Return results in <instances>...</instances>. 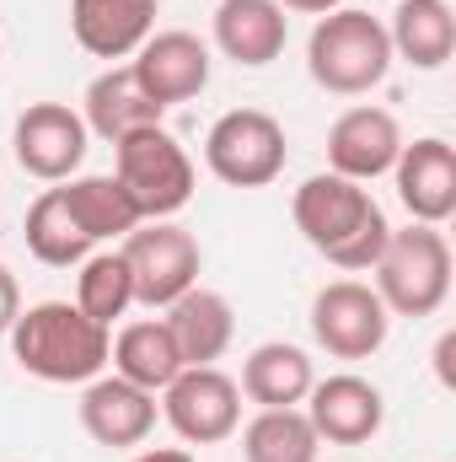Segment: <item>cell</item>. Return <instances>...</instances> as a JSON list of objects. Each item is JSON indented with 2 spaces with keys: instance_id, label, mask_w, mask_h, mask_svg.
<instances>
[{
  "instance_id": "obj_5",
  "label": "cell",
  "mask_w": 456,
  "mask_h": 462,
  "mask_svg": "<svg viewBox=\"0 0 456 462\" xmlns=\"http://www.w3.org/2000/svg\"><path fill=\"white\" fill-rule=\"evenodd\" d=\"M114 178L145 221H172L194 199V162L167 124H145L114 140Z\"/></svg>"
},
{
  "instance_id": "obj_20",
  "label": "cell",
  "mask_w": 456,
  "mask_h": 462,
  "mask_svg": "<svg viewBox=\"0 0 456 462\" xmlns=\"http://www.w3.org/2000/svg\"><path fill=\"white\" fill-rule=\"evenodd\" d=\"M392 60H408L414 70H441L456 54V16L446 0H397L387 22Z\"/></svg>"
},
{
  "instance_id": "obj_9",
  "label": "cell",
  "mask_w": 456,
  "mask_h": 462,
  "mask_svg": "<svg viewBox=\"0 0 456 462\" xmlns=\"http://www.w3.org/2000/svg\"><path fill=\"white\" fill-rule=\"evenodd\" d=\"M87 151H92V129L70 103H27L11 124V156L38 183L76 178Z\"/></svg>"
},
{
  "instance_id": "obj_25",
  "label": "cell",
  "mask_w": 456,
  "mask_h": 462,
  "mask_svg": "<svg viewBox=\"0 0 456 462\" xmlns=\"http://www.w3.org/2000/svg\"><path fill=\"white\" fill-rule=\"evenodd\" d=\"M323 441L306 420V409H258L242 430L247 462H317Z\"/></svg>"
},
{
  "instance_id": "obj_2",
  "label": "cell",
  "mask_w": 456,
  "mask_h": 462,
  "mask_svg": "<svg viewBox=\"0 0 456 462\" xmlns=\"http://www.w3.org/2000/svg\"><path fill=\"white\" fill-rule=\"evenodd\" d=\"M114 328L92 323L76 301H38L11 323V355L27 376L54 387H87L108 371Z\"/></svg>"
},
{
  "instance_id": "obj_26",
  "label": "cell",
  "mask_w": 456,
  "mask_h": 462,
  "mask_svg": "<svg viewBox=\"0 0 456 462\" xmlns=\"http://www.w3.org/2000/svg\"><path fill=\"white\" fill-rule=\"evenodd\" d=\"M76 269H81V274H76V307H81L92 323L114 328L118 318L134 307V280H129L123 253H87Z\"/></svg>"
},
{
  "instance_id": "obj_22",
  "label": "cell",
  "mask_w": 456,
  "mask_h": 462,
  "mask_svg": "<svg viewBox=\"0 0 456 462\" xmlns=\"http://www.w3.org/2000/svg\"><path fill=\"white\" fill-rule=\"evenodd\" d=\"M108 365L114 376L145 387V393H161L178 371H183V355H178V339L161 318H140L129 328H118L114 349H108Z\"/></svg>"
},
{
  "instance_id": "obj_11",
  "label": "cell",
  "mask_w": 456,
  "mask_h": 462,
  "mask_svg": "<svg viewBox=\"0 0 456 462\" xmlns=\"http://www.w3.org/2000/svg\"><path fill=\"white\" fill-rule=\"evenodd\" d=\"M210 65H215V60H210V43L194 38V32H183V27L150 32V38L134 49V60H129L140 92H145L156 108L194 103V97L210 87Z\"/></svg>"
},
{
  "instance_id": "obj_29",
  "label": "cell",
  "mask_w": 456,
  "mask_h": 462,
  "mask_svg": "<svg viewBox=\"0 0 456 462\" xmlns=\"http://www.w3.org/2000/svg\"><path fill=\"white\" fill-rule=\"evenodd\" d=\"M285 11H301V16H328V11H339L343 0H279Z\"/></svg>"
},
{
  "instance_id": "obj_4",
  "label": "cell",
  "mask_w": 456,
  "mask_h": 462,
  "mask_svg": "<svg viewBox=\"0 0 456 462\" xmlns=\"http://www.w3.org/2000/svg\"><path fill=\"white\" fill-rule=\"evenodd\" d=\"M376 296L392 318H435L451 296V242L441 226L408 221L403 231L387 236L381 258L370 263Z\"/></svg>"
},
{
  "instance_id": "obj_27",
  "label": "cell",
  "mask_w": 456,
  "mask_h": 462,
  "mask_svg": "<svg viewBox=\"0 0 456 462\" xmlns=\"http://www.w3.org/2000/svg\"><path fill=\"white\" fill-rule=\"evenodd\" d=\"M16 318H22V285H16V274L0 263V334H11Z\"/></svg>"
},
{
  "instance_id": "obj_10",
  "label": "cell",
  "mask_w": 456,
  "mask_h": 462,
  "mask_svg": "<svg viewBox=\"0 0 456 462\" xmlns=\"http://www.w3.org/2000/svg\"><path fill=\"white\" fill-rule=\"evenodd\" d=\"M392 334V312L365 280H328L312 296V339L333 360H370Z\"/></svg>"
},
{
  "instance_id": "obj_1",
  "label": "cell",
  "mask_w": 456,
  "mask_h": 462,
  "mask_svg": "<svg viewBox=\"0 0 456 462\" xmlns=\"http://www.w3.org/2000/svg\"><path fill=\"white\" fill-rule=\"evenodd\" d=\"M290 216H296V231L306 236V247L323 253L343 274H365L381 258L387 236H392V221L370 199V189L365 183H349L339 172H312L296 189Z\"/></svg>"
},
{
  "instance_id": "obj_30",
  "label": "cell",
  "mask_w": 456,
  "mask_h": 462,
  "mask_svg": "<svg viewBox=\"0 0 456 462\" xmlns=\"http://www.w3.org/2000/svg\"><path fill=\"white\" fill-rule=\"evenodd\" d=\"M451 355H456V334H446V339L435 345V371H441L446 387H451Z\"/></svg>"
},
{
  "instance_id": "obj_23",
  "label": "cell",
  "mask_w": 456,
  "mask_h": 462,
  "mask_svg": "<svg viewBox=\"0 0 456 462\" xmlns=\"http://www.w3.org/2000/svg\"><path fill=\"white\" fill-rule=\"evenodd\" d=\"M65 205H70V216L81 221V231L92 236V242H114V236H129V231L140 226L145 216L134 210V199L123 194V183H118L114 172H87V178H65Z\"/></svg>"
},
{
  "instance_id": "obj_15",
  "label": "cell",
  "mask_w": 456,
  "mask_h": 462,
  "mask_svg": "<svg viewBox=\"0 0 456 462\" xmlns=\"http://www.w3.org/2000/svg\"><path fill=\"white\" fill-rule=\"evenodd\" d=\"M76 414H81V430L97 441V447H140L150 430H156V414H161V403H156V393H145V387H134V382H123V376H92L87 387H81V403H76Z\"/></svg>"
},
{
  "instance_id": "obj_21",
  "label": "cell",
  "mask_w": 456,
  "mask_h": 462,
  "mask_svg": "<svg viewBox=\"0 0 456 462\" xmlns=\"http://www.w3.org/2000/svg\"><path fill=\"white\" fill-rule=\"evenodd\" d=\"M81 118H87L92 134H103V140L114 145V140L134 134V129H145V124H161L167 108H156V103L140 92V81H134L129 65H108V70L87 87V97H81Z\"/></svg>"
},
{
  "instance_id": "obj_8",
  "label": "cell",
  "mask_w": 456,
  "mask_h": 462,
  "mask_svg": "<svg viewBox=\"0 0 456 462\" xmlns=\"http://www.w3.org/2000/svg\"><path fill=\"white\" fill-rule=\"evenodd\" d=\"M161 420L188 447H221L242 430V387L221 365H183L161 387Z\"/></svg>"
},
{
  "instance_id": "obj_7",
  "label": "cell",
  "mask_w": 456,
  "mask_h": 462,
  "mask_svg": "<svg viewBox=\"0 0 456 462\" xmlns=\"http://www.w3.org/2000/svg\"><path fill=\"white\" fill-rule=\"evenodd\" d=\"M285 156H290L285 124L263 108H231L205 134V167L226 189H269L285 172Z\"/></svg>"
},
{
  "instance_id": "obj_24",
  "label": "cell",
  "mask_w": 456,
  "mask_h": 462,
  "mask_svg": "<svg viewBox=\"0 0 456 462\" xmlns=\"http://www.w3.org/2000/svg\"><path fill=\"white\" fill-rule=\"evenodd\" d=\"M22 231H27V253H32L38 263H49V269H76L87 253H97V242L81 231V221L70 216V205H65L59 189H43V194L32 199Z\"/></svg>"
},
{
  "instance_id": "obj_14",
  "label": "cell",
  "mask_w": 456,
  "mask_h": 462,
  "mask_svg": "<svg viewBox=\"0 0 456 462\" xmlns=\"http://www.w3.org/2000/svg\"><path fill=\"white\" fill-rule=\"evenodd\" d=\"M392 189H397V205L408 210V221L446 226L456 216V151H451V140L424 134V140L403 145L397 151V167H392Z\"/></svg>"
},
{
  "instance_id": "obj_16",
  "label": "cell",
  "mask_w": 456,
  "mask_h": 462,
  "mask_svg": "<svg viewBox=\"0 0 456 462\" xmlns=\"http://www.w3.org/2000/svg\"><path fill=\"white\" fill-rule=\"evenodd\" d=\"M161 0H70V32L92 60H134V49L156 32Z\"/></svg>"
},
{
  "instance_id": "obj_12",
  "label": "cell",
  "mask_w": 456,
  "mask_h": 462,
  "mask_svg": "<svg viewBox=\"0 0 456 462\" xmlns=\"http://www.w3.org/2000/svg\"><path fill=\"white\" fill-rule=\"evenodd\" d=\"M301 409H306L317 441H328V447H365L387 425L381 387L365 382V376H354V371H333V376L312 382V393H306Z\"/></svg>"
},
{
  "instance_id": "obj_17",
  "label": "cell",
  "mask_w": 456,
  "mask_h": 462,
  "mask_svg": "<svg viewBox=\"0 0 456 462\" xmlns=\"http://www.w3.org/2000/svg\"><path fill=\"white\" fill-rule=\"evenodd\" d=\"M290 16L279 0H221L215 5V49L242 70H263L285 54Z\"/></svg>"
},
{
  "instance_id": "obj_3",
  "label": "cell",
  "mask_w": 456,
  "mask_h": 462,
  "mask_svg": "<svg viewBox=\"0 0 456 462\" xmlns=\"http://www.w3.org/2000/svg\"><path fill=\"white\" fill-rule=\"evenodd\" d=\"M306 70L333 97L376 92L387 81V70H392L387 22L370 16V11H354V5H339L328 16H317V27L306 38Z\"/></svg>"
},
{
  "instance_id": "obj_6",
  "label": "cell",
  "mask_w": 456,
  "mask_h": 462,
  "mask_svg": "<svg viewBox=\"0 0 456 462\" xmlns=\"http://www.w3.org/2000/svg\"><path fill=\"white\" fill-rule=\"evenodd\" d=\"M123 263H129V280H134V301L150 307V312H167L183 291L199 285V269H205V247L199 236L178 221H140V226L123 236Z\"/></svg>"
},
{
  "instance_id": "obj_19",
  "label": "cell",
  "mask_w": 456,
  "mask_h": 462,
  "mask_svg": "<svg viewBox=\"0 0 456 462\" xmlns=\"http://www.w3.org/2000/svg\"><path fill=\"white\" fill-rule=\"evenodd\" d=\"M317 371H312V355L301 345H285V339H269L242 360V398H252L258 409H301L306 393H312Z\"/></svg>"
},
{
  "instance_id": "obj_13",
  "label": "cell",
  "mask_w": 456,
  "mask_h": 462,
  "mask_svg": "<svg viewBox=\"0 0 456 462\" xmlns=\"http://www.w3.org/2000/svg\"><path fill=\"white\" fill-rule=\"evenodd\" d=\"M403 124L376 108V103H360L349 114L333 118L328 129V172H339L349 183H376L397 167V151H403Z\"/></svg>"
},
{
  "instance_id": "obj_18",
  "label": "cell",
  "mask_w": 456,
  "mask_h": 462,
  "mask_svg": "<svg viewBox=\"0 0 456 462\" xmlns=\"http://www.w3.org/2000/svg\"><path fill=\"white\" fill-rule=\"evenodd\" d=\"M161 323L172 328L183 365H215L231 349V339H236V312H231V301L221 291H205V285L183 291V296L167 307Z\"/></svg>"
},
{
  "instance_id": "obj_28",
  "label": "cell",
  "mask_w": 456,
  "mask_h": 462,
  "mask_svg": "<svg viewBox=\"0 0 456 462\" xmlns=\"http://www.w3.org/2000/svg\"><path fill=\"white\" fill-rule=\"evenodd\" d=\"M129 462H199V457L183 452V447H150V452H134Z\"/></svg>"
}]
</instances>
